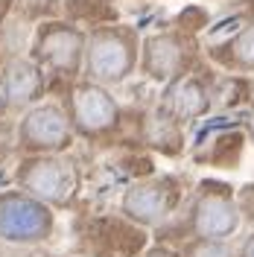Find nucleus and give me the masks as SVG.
<instances>
[{"mask_svg":"<svg viewBox=\"0 0 254 257\" xmlns=\"http://www.w3.org/2000/svg\"><path fill=\"white\" fill-rule=\"evenodd\" d=\"M62 132H64L62 120H59V114H53V111H41L30 120V135L35 141H41V144L62 141Z\"/></svg>","mask_w":254,"mask_h":257,"instance_id":"nucleus-2","label":"nucleus"},{"mask_svg":"<svg viewBox=\"0 0 254 257\" xmlns=\"http://www.w3.org/2000/svg\"><path fill=\"white\" fill-rule=\"evenodd\" d=\"M47 225L44 213L21 199H9L0 205V231L9 237H32Z\"/></svg>","mask_w":254,"mask_h":257,"instance_id":"nucleus-1","label":"nucleus"}]
</instances>
